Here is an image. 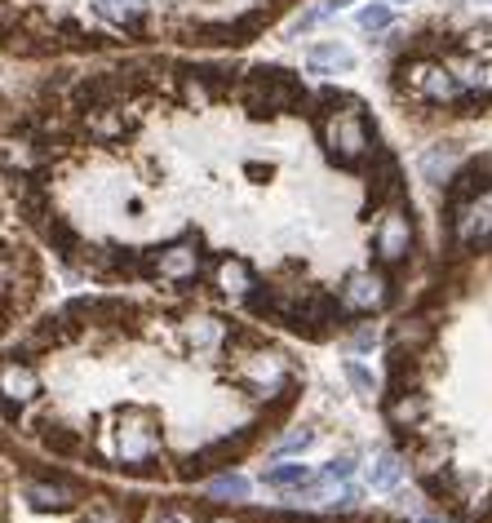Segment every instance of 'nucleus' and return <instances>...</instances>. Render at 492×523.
<instances>
[{
	"label": "nucleus",
	"instance_id": "4be33fe9",
	"mask_svg": "<svg viewBox=\"0 0 492 523\" xmlns=\"http://www.w3.org/2000/svg\"><path fill=\"white\" fill-rule=\"evenodd\" d=\"M222 337V328L213 324V320H196V324H187V342L191 346H213Z\"/></svg>",
	"mask_w": 492,
	"mask_h": 523
},
{
	"label": "nucleus",
	"instance_id": "dca6fc26",
	"mask_svg": "<svg viewBox=\"0 0 492 523\" xmlns=\"http://www.w3.org/2000/svg\"><path fill=\"white\" fill-rule=\"evenodd\" d=\"M36 373H32V368H23V364H14V360H9L5 364V395L9 399H18V404H23V399H32L36 395Z\"/></svg>",
	"mask_w": 492,
	"mask_h": 523
},
{
	"label": "nucleus",
	"instance_id": "39448f33",
	"mask_svg": "<svg viewBox=\"0 0 492 523\" xmlns=\"http://www.w3.org/2000/svg\"><path fill=\"white\" fill-rule=\"evenodd\" d=\"M373 253H377V262H382V266L408 262V253H413V218H408V209L382 213V222H377Z\"/></svg>",
	"mask_w": 492,
	"mask_h": 523
},
{
	"label": "nucleus",
	"instance_id": "f8f14e48",
	"mask_svg": "<svg viewBox=\"0 0 492 523\" xmlns=\"http://www.w3.org/2000/svg\"><path fill=\"white\" fill-rule=\"evenodd\" d=\"M98 14L107 23L125 27V32H142V23L151 14V0H98Z\"/></svg>",
	"mask_w": 492,
	"mask_h": 523
},
{
	"label": "nucleus",
	"instance_id": "bb28decb",
	"mask_svg": "<svg viewBox=\"0 0 492 523\" xmlns=\"http://www.w3.org/2000/svg\"><path fill=\"white\" fill-rule=\"evenodd\" d=\"M80 523H120V515L116 510H102V506H94L89 515H80Z\"/></svg>",
	"mask_w": 492,
	"mask_h": 523
},
{
	"label": "nucleus",
	"instance_id": "a878e982",
	"mask_svg": "<svg viewBox=\"0 0 492 523\" xmlns=\"http://www.w3.org/2000/svg\"><path fill=\"white\" fill-rule=\"evenodd\" d=\"M324 18H328V9H324V5H320V9H306V14L293 23V32H297V36L311 32V27H315V23H324Z\"/></svg>",
	"mask_w": 492,
	"mask_h": 523
},
{
	"label": "nucleus",
	"instance_id": "6ab92c4d",
	"mask_svg": "<svg viewBox=\"0 0 492 523\" xmlns=\"http://www.w3.org/2000/svg\"><path fill=\"white\" fill-rule=\"evenodd\" d=\"M399 475H404V461H399V453H377V461H373V488H395Z\"/></svg>",
	"mask_w": 492,
	"mask_h": 523
},
{
	"label": "nucleus",
	"instance_id": "1a4fd4ad",
	"mask_svg": "<svg viewBox=\"0 0 492 523\" xmlns=\"http://www.w3.org/2000/svg\"><path fill=\"white\" fill-rule=\"evenodd\" d=\"M377 173H368V209H382V204L404 200V178H399V160L391 151H377Z\"/></svg>",
	"mask_w": 492,
	"mask_h": 523
},
{
	"label": "nucleus",
	"instance_id": "0eeeda50",
	"mask_svg": "<svg viewBox=\"0 0 492 523\" xmlns=\"http://www.w3.org/2000/svg\"><path fill=\"white\" fill-rule=\"evenodd\" d=\"M391 302V280L382 271H355L342 284V306L346 311H377Z\"/></svg>",
	"mask_w": 492,
	"mask_h": 523
},
{
	"label": "nucleus",
	"instance_id": "f257e3e1",
	"mask_svg": "<svg viewBox=\"0 0 492 523\" xmlns=\"http://www.w3.org/2000/svg\"><path fill=\"white\" fill-rule=\"evenodd\" d=\"M240 98L253 120H271V116H280V111H302L306 102H311L306 85L284 67H253L249 76H244Z\"/></svg>",
	"mask_w": 492,
	"mask_h": 523
},
{
	"label": "nucleus",
	"instance_id": "a211bd4d",
	"mask_svg": "<svg viewBox=\"0 0 492 523\" xmlns=\"http://www.w3.org/2000/svg\"><path fill=\"white\" fill-rule=\"evenodd\" d=\"M40 444H45L49 453H58V457L80 453V435H71L67 426H54V422H45V430H40Z\"/></svg>",
	"mask_w": 492,
	"mask_h": 523
},
{
	"label": "nucleus",
	"instance_id": "7ed1b4c3",
	"mask_svg": "<svg viewBox=\"0 0 492 523\" xmlns=\"http://www.w3.org/2000/svg\"><path fill=\"white\" fill-rule=\"evenodd\" d=\"M142 275H164V280L191 284L200 275V244H164V249H142Z\"/></svg>",
	"mask_w": 492,
	"mask_h": 523
},
{
	"label": "nucleus",
	"instance_id": "cd10ccee",
	"mask_svg": "<svg viewBox=\"0 0 492 523\" xmlns=\"http://www.w3.org/2000/svg\"><path fill=\"white\" fill-rule=\"evenodd\" d=\"M156 523H191V515H187V510H160Z\"/></svg>",
	"mask_w": 492,
	"mask_h": 523
},
{
	"label": "nucleus",
	"instance_id": "2f4dec72",
	"mask_svg": "<svg viewBox=\"0 0 492 523\" xmlns=\"http://www.w3.org/2000/svg\"><path fill=\"white\" fill-rule=\"evenodd\" d=\"M475 5H479V0H475Z\"/></svg>",
	"mask_w": 492,
	"mask_h": 523
},
{
	"label": "nucleus",
	"instance_id": "412c9836",
	"mask_svg": "<svg viewBox=\"0 0 492 523\" xmlns=\"http://www.w3.org/2000/svg\"><path fill=\"white\" fill-rule=\"evenodd\" d=\"M360 27L364 32H386V27H391V9L386 5H364L360 9Z\"/></svg>",
	"mask_w": 492,
	"mask_h": 523
},
{
	"label": "nucleus",
	"instance_id": "9b49d317",
	"mask_svg": "<svg viewBox=\"0 0 492 523\" xmlns=\"http://www.w3.org/2000/svg\"><path fill=\"white\" fill-rule=\"evenodd\" d=\"M453 227L466 244H488L492 240V200H475L470 209L453 213Z\"/></svg>",
	"mask_w": 492,
	"mask_h": 523
},
{
	"label": "nucleus",
	"instance_id": "c756f323",
	"mask_svg": "<svg viewBox=\"0 0 492 523\" xmlns=\"http://www.w3.org/2000/svg\"><path fill=\"white\" fill-rule=\"evenodd\" d=\"M391 5H413V0H391Z\"/></svg>",
	"mask_w": 492,
	"mask_h": 523
},
{
	"label": "nucleus",
	"instance_id": "c85d7f7f",
	"mask_svg": "<svg viewBox=\"0 0 492 523\" xmlns=\"http://www.w3.org/2000/svg\"><path fill=\"white\" fill-rule=\"evenodd\" d=\"M346 5H351V0H324V9H328V14H337V9H346Z\"/></svg>",
	"mask_w": 492,
	"mask_h": 523
},
{
	"label": "nucleus",
	"instance_id": "423d86ee",
	"mask_svg": "<svg viewBox=\"0 0 492 523\" xmlns=\"http://www.w3.org/2000/svg\"><path fill=\"white\" fill-rule=\"evenodd\" d=\"M492 191V160H470L466 169H457L453 178H448V204H453V213L470 209L475 200H484Z\"/></svg>",
	"mask_w": 492,
	"mask_h": 523
},
{
	"label": "nucleus",
	"instance_id": "393cba45",
	"mask_svg": "<svg viewBox=\"0 0 492 523\" xmlns=\"http://www.w3.org/2000/svg\"><path fill=\"white\" fill-rule=\"evenodd\" d=\"M351 475H355L351 457H337V461H328V466H324V479H351Z\"/></svg>",
	"mask_w": 492,
	"mask_h": 523
},
{
	"label": "nucleus",
	"instance_id": "4468645a",
	"mask_svg": "<svg viewBox=\"0 0 492 523\" xmlns=\"http://www.w3.org/2000/svg\"><path fill=\"white\" fill-rule=\"evenodd\" d=\"M306 67L311 71H324V76H333V71H351L355 67V54L346 45H337V40H324V45H311V54H306Z\"/></svg>",
	"mask_w": 492,
	"mask_h": 523
},
{
	"label": "nucleus",
	"instance_id": "b1692460",
	"mask_svg": "<svg viewBox=\"0 0 492 523\" xmlns=\"http://www.w3.org/2000/svg\"><path fill=\"white\" fill-rule=\"evenodd\" d=\"M311 439H315V430H293V435L280 439V448H275V453H302V448H311Z\"/></svg>",
	"mask_w": 492,
	"mask_h": 523
},
{
	"label": "nucleus",
	"instance_id": "20e7f679",
	"mask_svg": "<svg viewBox=\"0 0 492 523\" xmlns=\"http://www.w3.org/2000/svg\"><path fill=\"white\" fill-rule=\"evenodd\" d=\"M258 430L262 422H253V426H240L235 430V439H218V444H209V448H200V453H191L187 457V466H182V479H196V475H209V470H218V466H231L235 457L244 453V448L258 439Z\"/></svg>",
	"mask_w": 492,
	"mask_h": 523
},
{
	"label": "nucleus",
	"instance_id": "5701e85b",
	"mask_svg": "<svg viewBox=\"0 0 492 523\" xmlns=\"http://www.w3.org/2000/svg\"><path fill=\"white\" fill-rule=\"evenodd\" d=\"M342 373H346V382H351V386H355V391H360V395H373V391H377V382H373V373H368V368H364V364H355V360H346V368H342Z\"/></svg>",
	"mask_w": 492,
	"mask_h": 523
},
{
	"label": "nucleus",
	"instance_id": "2eb2a0df",
	"mask_svg": "<svg viewBox=\"0 0 492 523\" xmlns=\"http://www.w3.org/2000/svg\"><path fill=\"white\" fill-rule=\"evenodd\" d=\"M453 164H457V147L453 142H439V147H430L426 156H422V178H430V182H448L453 178Z\"/></svg>",
	"mask_w": 492,
	"mask_h": 523
},
{
	"label": "nucleus",
	"instance_id": "9d476101",
	"mask_svg": "<svg viewBox=\"0 0 492 523\" xmlns=\"http://www.w3.org/2000/svg\"><path fill=\"white\" fill-rule=\"evenodd\" d=\"M426 413H430V404H426V395L417 391V386H408V391H391V395H386V422L399 426V430L422 426V422H426Z\"/></svg>",
	"mask_w": 492,
	"mask_h": 523
},
{
	"label": "nucleus",
	"instance_id": "f03ea898",
	"mask_svg": "<svg viewBox=\"0 0 492 523\" xmlns=\"http://www.w3.org/2000/svg\"><path fill=\"white\" fill-rule=\"evenodd\" d=\"M320 133H324V147L342 169H355L368 151H373V129H368V116L364 107H351V111H337V116L320 120Z\"/></svg>",
	"mask_w": 492,
	"mask_h": 523
},
{
	"label": "nucleus",
	"instance_id": "7c9ffc66",
	"mask_svg": "<svg viewBox=\"0 0 492 523\" xmlns=\"http://www.w3.org/2000/svg\"><path fill=\"white\" fill-rule=\"evenodd\" d=\"M213 523H231V519H213Z\"/></svg>",
	"mask_w": 492,
	"mask_h": 523
},
{
	"label": "nucleus",
	"instance_id": "ddd939ff",
	"mask_svg": "<svg viewBox=\"0 0 492 523\" xmlns=\"http://www.w3.org/2000/svg\"><path fill=\"white\" fill-rule=\"evenodd\" d=\"M218 289L227 297H249L258 289V275H253V266L244 258H222L218 262Z\"/></svg>",
	"mask_w": 492,
	"mask_h": 523
},
{
	"label": "nucleus",
	"instance_id": "f3484780",
	"mask_svg": "<svg viewBox=\"0 0 492 523\" xmlns=\"http://www.w3.org/2000/svg\"><path fill=\"white\" fill-rule=\"evenodd\" d=\"M306 479H311V470L302 466V461H289V466H271L262 475V484L266 488H302Z\"/></svg>",
	"mask_w": 492,
	"mask_h": 523
},
{
	"label": "nucleus",
	"instance_id": "6e6552de",
	"mask_svg": "<svg viewBox=\"0 0 492 523\" xmlns=\"http://www.w3.org/2000/svg\"><path fill=\"white\" fill-rule=\"evenodd\" d=\"M23 497H27V506H32V510H40V515H63V510H71L80 501V488L71 484V479L54 475L49 484L32 479V484L23 488Z\"/></svg>",
	"mask_w": 492,
	"mask_h": 523
},
{
	"label": "nucleus",
	"instance_id": "aec40b11",
	"mask_svg": "<svg viewBox=\"0 0 492 523\" xmlns=\"http://www.w3.org/2000/svg\"><path fill=\"white\" fill-rule=\"evenodd\" d=\"M209 492L218 501H235V497H249V479L244 475H222V479H213Z\"/></svg>",
	"mask_w": 492,
	"mask_h": 523
}]
</instances>
